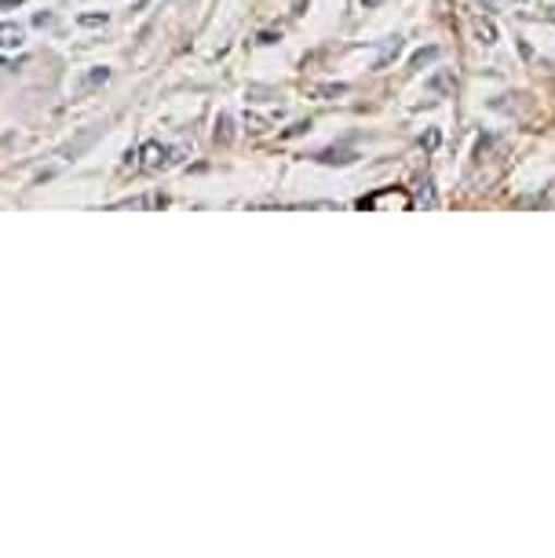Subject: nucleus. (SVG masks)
<instances>
[{
	"label": "nucleus",
	"instance_id": "obj_1",
	"mask_svg": "<svg viewBox=\"0 0 555 558\" xmlns=\"http://www.w3.org/2000/svg\"><path fill=\"white\" fill-rule=\"evenodd\" d=\"M107 81H110V66H88V70H81L77 81H73V99L92 96V92H99Z\"/></svg>",
	"mask_w": 555,
	"mask_h": 558
},
{
	"label": "nucleus",
	"instance_id": "obj_2",
	"mask_svg": "<svg viewBox=\"0 0 555 558\" xmlns=\"http://www.w3.org/2000/svg\"><path fill=\"white\" fill-rule=\"evenodd\" d=\"M413 202L406 197L402 191H376L370 197H362L359 208H370V213H376V208H410Z\"/></svg>",
	"mask_w": 555,
	"mask_h": 558
},
{
	"label": "nucleus",
	"instance_id": "obj_3",
	"mask_svg": "<svg viewBox=\"0 0 555 558\" xmlns=\"http://www.w3.org/2000/svg\"><path fill=\"white\" fill-rule=\"evenodd\" d=\"M169 154H172L169 146H161V143H146L143 150L135 154V157H140V168H146V172H157V168L169 165Z\"/></svg>",
	"mask_w": 555,
	"mask_h": 558
},
{
	"label": "nucleus",
	"instance_id": "obj_4",
	"mask_svg": "<svg viewBox=\"0 0 555 558\" xmlns=\"http://www.w3.org/2000/svg\"><path fill=\"white\" fill-rule=\"evenodd\" d=\"M23 45H26V26L0 23V48H23Z\"/></svg>",
	"mask_w": 555,
	"mask_h": 558
},
{
	"label": "nucleus",
	"instance_id": "obj_5",
	"mask_svg": "<svg viewBox=\"0 0 555 558\" xmlns=\"http://www.w3.org/2000/svg\"><path fill=\"white\" fill-rule=\"evenodd\" d=\"M471 34H475V40H479V45H497V26L494 23H490V19H483V15H475V19H471Z\"/></svg>",
	"mask_w": 555,
	"mask_h": 558
},
{
	"label": "nucleus",
	"instance_id": "obj_6",
	"mask_svg": "<svg viewBox=\"0 0 555 558\" xmlns=\"http://www.w3.org/2000/svg\"><path fill=\"white\" fill-rule=\"evenodd\" d=\"M165 205H169L165 194H143V197H124V202H118L113 208H165Z\"/></svg>",
	"mask_w": 555,
	"mask_h": 558
},
{
	"label": "nucleus",
	"instance_id": "obj_7",
	"mask_svg": "<svg viewBox=\"0 0 555 558\" xmlns=\"http://www.w3.org/2000/svg\"><path fill=\"white\" fill-rule=\"evenodd\" d=\"M213 135H216V143H219V146H230V143H234V118H230V113H219Z\"/></svg>",
	"mask_w": 555,
	"mask_h": 558
},
{
	"label": "nucleus",
	"instance_id": "obj_8",
	"mask_svg": "<svg viewBox=\"0 0 555 558\" xmlns=\"http://www.w3.org/2000/svg\"><path fill=\"white\" fill-rule=\"evenodd\" d=\"M399 51H402V37H387V40H384V48H381V56H376V70H384L387 62L399 56Z\"/></svg>",
	"mask_w": 555,
	"mask_h": 558
},
{
	"label": "nucleus",
	"instance_id": "obj_9",
	"mask_svg": "<svg viewBox=\"0 0 555 558\" xmlns=\"http://www.w3.org/2000/svg\"><path fill=\"white\" fill-rule=\"evenodd\" d=\"M110 23V15L107 12H88V15H77V26H85V29H96V26H107Z\"/></svg>",
	"mask_w": 555,
	"mask_h": 558
},
{
	"label": "nucleus",
	"instance_id": "obj_10",
	"mask_svg": "<svg viewBox=\"0 0 555 558\" xmlns=\"http://www.w3.org/2000/svg\"><path fill=\"white\" fill-rule=\"evenodd\" d=\"M318 161H326V165H348V161H354V154H348V150H326V154H318Z\"/></svg>",
	"mask_w": 555,
	"mask_h": 558
},
{
	"label": "nucleus",
	"instance_id": "obj_11",
	"mask_svg": "<svg viewBox=\"0 0 555 558\" xmlns=\"http://www.w3.org/2000/svg\"><path fill=\"white\" fill-rule=\"evenodd\" d=\"M343 84H322V88H314V96H343Z\"/></svg>",
	"mask_w": 555,
	"mask_h": 558
},
{
	"label": "nucleus",
	"instance_id": "obj_12",
	"mask_svg": "<svg viewBox=\"0 0 555 558\" xmlns=\"http://www.w3.org/2000/svg\"><path fill=\"white\" fill-rule=\"evenodd\" d=\"M34 23H37V26H51V23H56V15H51V12H40V15L34 19Z\"/></svg>",
	"mask_w": 555,
	"mask_h": 558
},
{
	"label": "nucleus",
	"instance_id": "obj_13",
	"mask_svg": "<svg viewBox=\"0 0 555 558\" xmlns=\"http://www.w3.org/2000/svg\"><path fill=\"white\" fill-rule=\"evenodd\" d=\"M384 0H362V8H381Z\"/></svg>",
	"mask_w": 555,
	"mask_h": 558
},
{
	"label": "nucleus",
	"instance_id": "obj_14",
	"mask_svg": "<svg viewBox=\"0 0 555 558\" xmlns=\"http://www.w3.org/2000/svg\"><path fill=\"white\" fill-rule=\"evenodd\" d=\"M548 19H552V23H555V4H552V12H548Z\"/></svg>",
	"mask_w": 555,
	"mask_h": 558
}]
</instances>
